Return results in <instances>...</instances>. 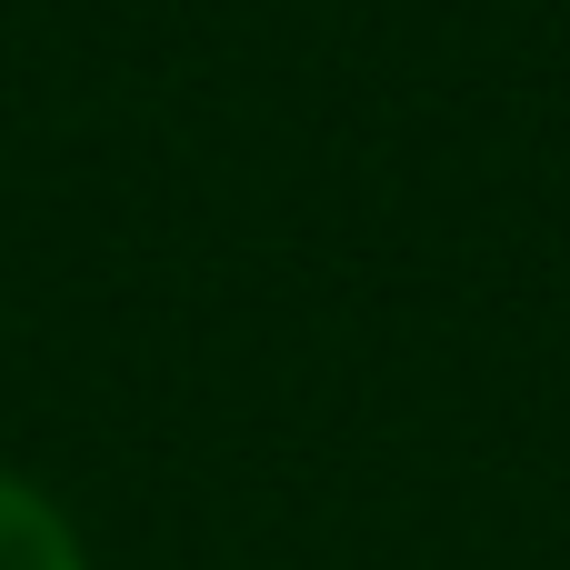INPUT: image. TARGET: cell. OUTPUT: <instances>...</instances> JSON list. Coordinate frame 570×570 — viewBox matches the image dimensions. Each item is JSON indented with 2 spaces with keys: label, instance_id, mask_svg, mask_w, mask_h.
Segmentation results:
<instances>
[{
  "label": "cell",
  "instance_id": "6da1fadb",
  "mask_svg": "<svg viewBox=\"0 0 570 570\" xmlns=\"http://www.w3.org/2000/svg\"><path fill=\"white\" fill-rule=\"evenodd\" d=\"M0 570H90L80 531L60 521V501L30 491L20 471H0Z\"/></svg>",
  "mask_w": 570,
  "mask_h": 570
}]
</instances>
